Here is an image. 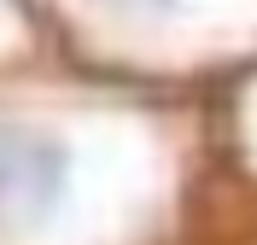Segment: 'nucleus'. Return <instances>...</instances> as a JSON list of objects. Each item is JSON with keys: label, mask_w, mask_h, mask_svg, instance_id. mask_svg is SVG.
I'll use <instances>...</instances> for the list:
<instances>
[{"label": "nucleus", "mask_w": 257, "mask_h": 245, "mask_svg": "<svg viewBox=\"0 0 257 245\" xmlns=\"http://www.w3.org/2000/svg\"><path fill=\"white\" fill-rule=\"evenodd\" d=\"M105 12H111L117 30L128 35H152V30H181V24H193L199 12H216L222 0H99Z\"/></svg>", "instance_id": "f257e3e1"}]
</instances>
